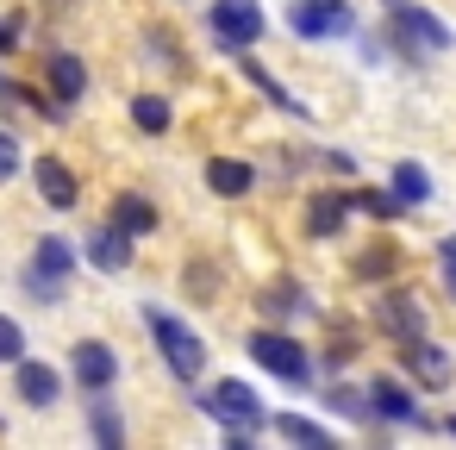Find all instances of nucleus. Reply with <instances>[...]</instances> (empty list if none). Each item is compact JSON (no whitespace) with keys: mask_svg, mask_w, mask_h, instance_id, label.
<instances>
[{"mask_svg":"<svg viewBox=\"0 0 456 450\" xmlns=\"http://www.w3.org/2000/svg\"><path fill=\"white\" fill-rule=\"evenodd\" d=\"M57 7H69V0H57Z\"/></svg>","mask_w":456,"mask_h":450,"instance_id":"obj_36","label":"nucleus"},{"mask_svg":"<svg viewBox=\"0 0 456 450\" xmlns=\"http://www.w3.org/2000/svg\"><path fill=\"white\" fill-rule=\"evenodd\" d=\"M32 182H38V200H45V207H57V213H69V207L82 200L76 169H69V163H57V157H38V163H32Z\"/></svg>","mask_w":456,"mask_h":450,"instance_id":"obj_10","label":"nucleus"},{"mask_svg":"<svg viewBox=\"0 0 456 450\" xmlns=\"http://www.w3.org/2000/svg\"><path fill=\"white\" fill-rule=\"evenodd\" d=\"M0 363H26V331L7 313H0Z\"/></svg>","mask_w":456,"mask_h":450,"instance_id":"obj_28","label":"nucleus"},{"mask_svg":"<svg viewBox=\"0 0 456 450\" xmlns=\"http://www.w3.org/2000/svg\"><path fill=\"white\" fill-rule=\"evenodd\" d=\"M26 169V157H20V138L13 132H0V182H13Z\"/></svg>","mask_w":456,"mask_h":450,"instance_id":"obj_30","label":"nucleus"},{"mask_svg":"<svg viewBox=\"0 0 456 450\" xmlns=\"http://www.w3.org/2000/svg\"><path fill=\"white\" fill-rule=\"evenodd\" d=\"M38 269H51V275H63L69 282V269H76V250L63 244V238H38V257H32Z\"/></svg>","mask_w":456,"mask_h":450,"instance_id":"obj_23","label":"nucleus"},{"mask_svg":"<svg viewBox=\"0 0 456 450\" xmlns=\"http://www.w3.org/2000/svg\"><path fill=\"white\" fill-rule=\"evenodd\" d=\"M20 38H26V20H20V13H13V20H0V57H13Z\"/></svg>","mask_w":456,"mask_h":450,"instance_id":"obj_31","label":"nucleus"},{"mask_svg":"<svg viewBox=\"0 0 456 450\" xmlns=\"http://www.w3.org/2000/svg\"><path fill=\"white\" fill-rule=\"evenodd\" d=\"M437 263H456V238H444V244H437Z\"/></svg>","mask_w":456,"mask_h":450,"instance_id":"obj_33","label":"nucleus"},{"mask_svg":"<svg viewBox=\"0 0 456 450\" xmlns=\"http://www.w3.org/2000/svg\"><path fill=\"white\" fill-rule=\"evenodd\" d=\"M350 207H356V194H338V188L313 194L306 200V238H338L344 219H350Z\"/></svg>","mask_w":456,"mask_h":450,"instance_id":"obj_11","label":"nucleus"},{"mask_svg":"<svg viewBox=\"0 0 456 450\" xmlns=\"http://www.w3.org/2000/svg\"><path fill=\"white\" fill-rule=\"evenodd\" d=\"M45 76H51V94H57L63 107L88 94V63H82L76 51H51V63H45Z\"/></svg>","mask_w":456,"mask_h":450,"instance_id":"obj_13","label":"nucleus"},{"mask_svg":"<svg viewBox=\"0 0 456 450\" xmlns=\"http://www.w3.org/2000/svg\"><path fill=\"white\" fill-rule=\"evenodd\" d=\"M169 119H175V113H169V101H163V94H138V101H132V126H138V132L163 138V132H169Z\"/></svg>","mask_w":456,"mask_h":450,"instance_id":"obj_19","label":"nucleus"},{"mask_svg":"<svg viewBox=\"0 0 456 450\" xmlns=\"http://www.w3.org/2000/svg\"><path fill=\"white\" fill-rule=\"evenodd\" d=\"M350 26L356 20L344 0H288V32H300V38H344Z\"/></svg>","mask_w":456,"mask_h":450,"instance_id":"obj_6","label":"nucleus"},{"mask_svg":"<svg viewBox=\"0 0 456 450\" xmlns=\"http://www.w3.org/2000/svg\"><path fill=\"white\" fill-rule=\"evenodd\" d=\"M269 425H275V431H281V438H294V444H319V450H325V444H331V431H325V425H319V419H300V413H275V419H269Z\"/></svg>","mask_w":456,"mask_h":450,"instance_id":"obj_20","label":"nucleus"},{"mask_svg":"<svg viewBox=\"0 0 456 450\" xmlns=\"http://www.w3.org/2000/svg\"><path fill=\"white\" fill-rule=\"evenodd\" d=\"M394 194H400L406 207H419V200H431V176H425L419 163H394Z\"/></svg>","mask_w":456,"mask_h":450,"instance_id":"obj_21","label":"nucleus"},{"mask_svg":"<svg viewBox=\"0 0 456 450\" xmlns=\"http://www.w3.org/2000/svg\"><path fill=\"white\" fill-rule=\"evenodd\" d=\"M356 207H362L369 219H400V213H406V200H400L394 188H362V194H356Z\"/></svg>","mask_w":456,"mask_h":450,"instance_id":"obj_22","label":"nucleus"},{"mask_svg":"<svg viewBox=\"0 0 456 450\" xmlns=\"http://www.w3.org/2000/svg\"><path fill=\"white\" fill-rule=\"evenodd\" d=\"M232 57H238V70H244V76H250V82L263 88V101H269V107H281V113L306 119V107H300V101H294V94H288V88H281V82H275V76H269L263 63H256V57H244V51H232Z\"/></svg>","mask_w":456,"mask_h":450,"instance_id":"obj_16","label":"nucleus"},{"mask_svg":"<svg viewBox=\"0 0 456 450\" xmlns=\"http://www.w3.org/2000/svg\"><path fill=\"white\" fill-rule=\"evenodd\" d=\"M394 263H400L394 244H369V250L356 257V275H362V282H381V275H394Z\"/></svg>","mask_w":456,"mask_h":450,"instance_id":"obj_24","label":"nucleus"},{"mask_svg":"<svg viewBox=\"0 0 456 450\" xmlns=\"http://www.w3.org/2000/svg\"><path fill=\"white\" fill-rule=\"evenodd\" d=\"M256 307H263L269 319H288V313H300L306 300H300V288H294V282H281V288H269V294H263Z\"/></svg>","mask_w":456,"mask_h":450,"instance_id":"obj_27","label":"nucleus"},{"mask_svg":"<svg viewBox=\"0 0 456 450\" xmlns=\"http://www.w3.org/2000/svg\"><path fill=\"white\" fill-rule=\"evenodd\" d=\"M250 182H256V176H250V163H238V157H213V163H207V188L225 194V200L250 194Z\"/></svg>","mask_w":456,"mask_h":450,"instance_id":"obj_17","label":"nucleus"},{"mask_svg":"<svg viewBox=\"0 0 456 450\" xmlns=\"http://www.w3.org/2000/svg\"><path fill=\"white\" fill-rule=\"evenodd\" d=\"M88 263L94 269H107V275H119L126 263H132V232H119V225H101V232H88Z\"/></svg>","mask_w":456,"mask_h":450,"instance_id":"obj_14","label":"nucleus"},{"mask_svg":"<svg viewBox=\"0 0 456 450\" xmlns=\"http://www.w3.org/2000/svg\"><path fill=\"white\" fill-rule=\"evenodd\" d=\"M69 369H76V381H82L88 394H107V388L119 381V356H113L101 338H82L76 356H69Z\"/></svg>","mask_w":456,"mask_h":450,"instance_id":"obj_9","label":"nucleus"},{"mask_svg":"<svg viewBox=\"0 0 456 450\" xmlns=\"http://www.w3.org/2000/svg\"><path fill=\"white\" fill-rule=\"evenodd\" d=\"M325 400H331V413H344V419H369V413H375L369 394H356V388H331Z\"/></svg>","mask_w":456,"mask_h":450,"instance_id":"obj_29","label":"nucleus"},{"mask_svg":"<svg viewBox=\"0 0 456 450\" xmlns=\"http://www.w3.org/2000/svg\"><path fill=\"white\" fill-rule=\"evenodd\" d=\"M444 431H450V438H456V419H444Z\"/></svg>","mask_w":456,"mask_h":450,"instance_id":"obj_35","label":"nucleus"},{"mask_svg":"<svg viewBox=\"0 0 456 450\" xmlns=\"http://www.w3.org/2000/svg\"><path fill=\"white\" fill-rule=\"evenodd\" d=\"M200 413L207 419H219V425H238V431H256V425H269V413H263V400H256V388L250 381H213L207 394H200Z\"/></svg>","mask_w":456,"mask_h":450,"instance_id":"obj_2","label":"nucleus"},{"mask_svg":"<svg viewBox=\"0 0 456 450\" xmlns=\"http://www.w3.org/2000/svg\"><path fill=\"white\" fill-rule=\"evenodd\" d=\"M94 444H107V450H119V444H126V425H119L113 400H94Z\"/></svg>","mask_w":456,"mask_h":450,"instance_id":"obj_26","label":"nucleus"},{"mask_svg":"<svg viewBox=\"0 0 456 450\" xmlns=\"http://www.w3.org/2000/svg\"><path fill=\"white\" fill-rule=\"evenodd\" d=\"M244 350H250L269 375H281L288 388H306V375H313V356H306L288 331H250V338H244Z\"/></svg>","mask_w":456,"mask_h":450,"instance_id":"obj_4","label":"nucleus"},{"mask_svg":"<svg viewBox=\"0 0 456 450\" xmlns=\"http://www.w3.org/2000/svg\"><path fill=\"white\" fill-rule=\"evenodd\" d=\"M381 13H387L400 51H450V26L437 13H425L419 0H381Z\"/></svg>","mask_w":456,"mask_h":450,"instance_id":"obj_3","label":"nucleus"},{"mask_svg":"<svg viewBox=\"0 0 456 450\" xmlns=\"http://www.w3.org/2000/svg\"><path fill=\"white\" fill-rule=\"evenodd\" d=\"M444 288H450V300H456V263H444Z\"/></svg>","mask_w":456,"mask_h":450,"instance_id":"obj_34","label":"nucleus"},{"mask_svg":"<svg viewBox=\"0 0 456 450\" xmlns=\"http://www.w3.org/2000/svg\"><path fill=\"white\" fill-rule=\"evenodd\" d=\"M26 294H32L38 307H57V300H63V275H51V269L26 263Z\"/></svg>","mask_w":456,"mask_h":450,"instance_id":"obj_25","label":"nucleus"},{"mask_svg":"<svg viewBox=\"0 0 456 450\" xmlns=\"http://www.w3.org/2000/svg\"><path fill=\"white\" fill-rule=\"evenodd\" d=\"M375 325H381L394 344L425 338V307H419V294H412V288H387V294L375 300Z\"/></svg>","mask_w":456,"mask_h":450,"instance_id":"obj_7","label":"nucleus"},{"mask_svg":"<svg viewBox=\"0 0 456 450\" xmlns=\"http://www.w3.org/2000/svg\"><path fill=\"white\" fill-rule=\"evenodd\" d=\"M213 32H219V51H250L269 32V20L256 0H213Z\"/></svg>","mask_w":456,"mask_h":450,"instance_id":"obj_5","label":"nucleus"},{"mask_svg":"<svg viewBox=\"0 0 456 450\" xmlns=\"http://www.w3.org/2000/svg\"><path fill=\"white\" fill-rule=\"evenodd\" d=\"M188 288H194L200 300H213V288H219V275H213V269H188Z\"/></svg>","mask_w":456,"mask_h":450,"instance_id":"obj_32","label":"nucleus"},{"mask_svg":"<svg viewBox=\"0 0 456 450\" xmlns=\"http://www.w3.org/2000/svg\"><path fill=\"white\" fill-rule=\"evenodd\" d=\"M13 388H20V400H26V406H57L63 375H57L51 363H13Z\"/></svg>","mask_w":456,"mask_h":450,"instance_id":"obj_12","label":"nucleus"},{"mask_svg":"<svg viewBox=\"0 0 456 450\" xmlns=\"http://www.w3.org/2000/svg\"><path fill=\"white\" fill-rule=\"evenodd\" d=\"M400 363H406V375H412L419 388H431V394L456 381L450 350H444V344H431V338H406V344H400Z\"/></svg>","mask_w":456,"mask_h":450,"instance_id":"obj_8","label":"nucleus"},{"mask_svg":"<svg viewBox=\"0 0 456 450\" xmlns=\"http://www.w3.org/2000/svg\"><path fill=\"white\" fill-rule=\"evenodd\" d=\"M369 406H375V419H394V425H419V406H412V394L394 381V375H375L369 381Z\"/></svg>","mask_w":456,"mask_h":450,"instance_id":"obj_15","label":"nucleus"},{"mask_svg":"<svg viewBox=\"0 0 456 450\" xmlns=\"http://www.w3.org/2000/svg\"><path fill=\"white\" fill-rule=\"evenodd\" d=\"M144 325H151V338H157V350H163V363H169V375H175V381H194V375L207 369V338H200V331H188L175 313L144 307Z\"/></svg>","mask_w":456,"mask_h":450,"instance_id":"obj_1","label":"nucleus"},{"mask_svg":"<svg viewBox=\"0 0 456 450\" xmlns=\"http://www.w3.org/2000/svg\"><path fill=\"white\" fill-rule=\"evenodd\" d=\"M113 225L132 232V238H144V232H157V207H151L144 194H119V200H113Z\"/></svg>","mask_w":456,"mask_h":450,"instance_id":"obj_18","label":"nucleus"}]
</instances>
